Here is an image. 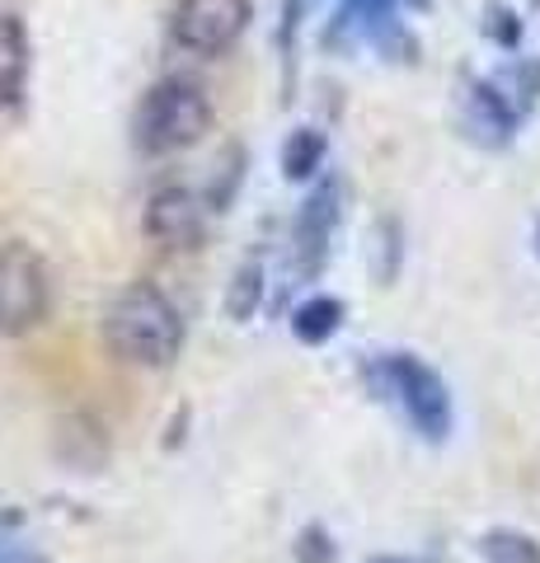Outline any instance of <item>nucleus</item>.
<instances>
[{"label": "nucleus", "instance_id": "5", "mask_svg": "<svg viewBox=\"0 0 540 563\" xmlns=\"http://www.w3.org/2000/svg\"><path fill=\"white\" fill-rule=\"evenodd\" d=\"M250 29V0H179L174 10V43L194 57H221Z\"/></svg>", "mask_w": 540, "mask_h": 563}, {"label": "nucleus", "instance_id": "8", "mask_svg": "<svg viewBox=\"0 0 540 563\" xmlns=\"http://www.w3.org/2000/svg\"><path fill=\"white\" fill-rule=\"evenodd\" d=\"M339 188H320L316 198L306 202L301 211V225H296V244H301V263H306V273H316L320 268V258L329 250V231H334V217H339Z\"/></svg>", "mask_w": 540, "mask_h": 563}, {"label": "nucleus", "instance_id": "14", "mask_svg": "<svg viewBox=\"0 0 540 563\" xmlns=\"http://www.w3.org/2000/svg\"><path fill=\"white\" fill-rule=\"evenodd\" d=\"M296 559L301 563H334V544L324 540L320 526H310V531L301 536V544H296Z\"/></svg>", "mask_w": 540, "mask_h": 563}, {"label": "nucleus", "instance_id": "2", "mask_svg": "<svg viewBox=\"0 0 540 563\" xmlns=\"http://www.w3.org/2000/svg\"><path fill=\"white\" fill-rule=\"evenodd\" d=\"M212 128V103L194 80H161L136 109V146L151 155L198 146Z\"/></svg>", "mask_w": 540, "mask_h": 563}, {"label": "nucleus", "instance_id": "12", "mask_svg": "<svg viewBox=\"0 0 540 563\" xmlns=\"http://www.w3.org/2000/svg\"><path fill=\"white\" fill-rule=\"evenodd\" d=\"M480 550L489 563H540V544L517 531H489L480 540Z\"/></svg>", "mask_w": 540, "mask_h": 563}, {"label": "nucleus", "instance_id": "10", "mask_svg": "<svg viewBox=\"0 0 540 563\" xmlns=\"http://www.w3.org/2000/svg\"><path fill=\"white\" fill-rule=\"evenodd\" d=\"M320 161H324V136H320L316 128L291 132L287 151H283V169H287V179H310V174L320 169Z\"/></svg>", "mask_w": 540, "mask_h": 563}, {"label": "nucleus", "instance_id": "11", "mask_svg": "<svg viewBox=\"0 0 540 563\" xmlns=\"http://www.w3.org/2000/svg\"><path fill=\"white\" fill-rule=\"evenodd\" d=\"M0 563H47L38 544L24 536V517L14 507L0 512Z\"/></svg>", "mask_w": 540, "mask_h": 563}, {"label": "nucleus", "instance_id": "6", "mask_svg": "<svg viewBox=\"0 0 540 563\" xmlns=\"http://www.w3.org/2000/svg\"><path fill=\"white\" fill-rule=\"evenodd\" d=\"M146 231L165 250H194L202 240V202L188 188H161L146 207Z\"/></svg>", "mask_w": 540, "mask_h": 563}, {"label": "nucleus", "instance_id": "7", "mask_svg": "<svg viewBox=\"0 0 540 563\" xmlns=\"http://www.w3.org/2000/svg\"><path fill=\"white\" fill-rule=\"evenodd\" d=\"M29 80V29L14 14H0V113L14 109Z\"/></svg>", "mask_w": 540, "mask_h": 563}, {"label": "nucleus", "instance_id": "13", "mask_svg": "<svg viewBox=\"0 0 540 563\" xmlns=\"http://www.w3.org/2000/svg\"><path fill=\"white\" fill-rule=\"evenodd\" d=\"M258 296H264V273L258 268H240L235 273V287H231V301H225V310H231V320H250Z\"/></svg>", "mask_w": 540, "mask_h": 563}, {"label": "nucleus", "instance_id": "15", "mask_svg": "<svg viewBox=\"0 0 540 563\" xmlns=\"http://www.w3.org/2000/svg\"><path fill=\"white\" fill-rule=\"evenodd\" d=\"M372 563H409V559H372Z\"/></svg>", "mask_w": 540, "mask_h": 563}, {"label": "nucleus", "instance_id": "1", "mask_svg": "<svg viewBox=\"0 0 540 563\" xmlns=\"http://www.w3.org/2000/svg\"><path fill=\"white\" fill-rule=\"evenodd\" d=\"M103 339H109L113 357L161 372V366H169L179 357L184 320L155 282H132V287H123L113 296L109 314H103Z\"/></svg>", "mask_w": 540, "mask_h": 563}, {"label": "nucleus", "instance_id": "9", "mask_svg": "<svg viewBox=\"0 0 540 563\" xmlns=\"http://www.w3.org/2000/svg\"><path fill=\"white\" fill-rule=\"evenodd\" d=\"M343 324V301H334V296H310V301H301L291 310V333L301 343H329Z\"/></svg>", "mask_w": 540, "mask_h": 563}, {"label": "nucleus", "instance_id": "3", "mask_svg": "<svg viewBox=\"0 0 540 563\" xmlns=\"http://www.w3.org/2000/svg\"><path fill=\"white\" fill-rule=\"evenodd\" d=\"M376 376L386 380V390L399 399L405 418L428 437V442H442L451 432V395L432 366L409 357V352H395V357H386L376 366Z\"/></svg>", "mask_w": 540, "mask_h": 563}, {"label": "nucleus", "instance_id": "4", "mask_svg": "<svg viewBox=\"0 0 540 563\" xmlns=\"http://www.w3.org/2000/svg\"><path fill=\"white\" fill-rule=\"evenodd\" d=\"M47 314V268L20 240H0V333H29Z\"/></svg>", "mask_w": 540, "mask_h": 563}]
</instances>
